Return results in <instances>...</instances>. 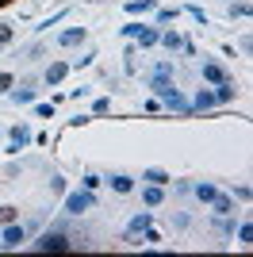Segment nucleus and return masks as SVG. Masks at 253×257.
<instances>
[{
    "mask_svg": "<svg viewBox=\"0 0 253 257\" xmlns=\"http://www.w3.org/2000/svg\"><path fill=\"white\" fill-rule=\"evenodd\" d=\"M35 249H42V253H62V249H73V238L62 234V230H42Z\"/></svg>",
    "mask_w": 253,
    "mask_h": 257,
    "instance_id": "nucleus-1",
    "label": "nucleus"
},
{
    "mask_svg": "<svg viewBox=\"0 0 253 257\" xmlns=\"http://www.w3.org/2000/svg\"><path fill=\"white\" fill-rule=\"evenodd\" d=\"M150 223H154V219H150V211H138L135 219H131V226H126V234H123V242H126V246H142V242H138V238H142V230H146Z\"/></svg>",
    "mask_w": 253,
    "mask_h": 257,
    "instance_id": "nucleus-2",
    "label": "nucleus"
},
{
    "mask_svg": "<svg viewBox=\"0 0 253 257\" xmlns=\"http://www.w3.org/2000/svg\"><path fill=\"white\" fill-rule=\"evenodd\" d=\"M96 200H92V192L88 188H81V192H69L65 196V215H81V211H88Z\"/></svg>",
    "mask_w": 253,
    "mask_h": 257,
    "instance_id": "nucleus-3",
    "label": "nucleus"
},
{
    "mask_svg": "<svg viewBox=\"0 0 253 257\" xmlns=\"http://www.w3.org/2000/svg\"><path fill=\"white\" fill-rule=\"evenodd\" d=\"M20 242H27V226H23V223H4V234H0V246H4V249H16Z\"/></svg>",
    "mask_w": 253,
    "mask_h": 257,
    "instance_id": "nucleus-4",
    "label": "nucleus"
},
{
    "mask_svg": "<svg viewBox=\"0 0 253 257\" xmlns=\"http://www.w3.org/2000/svg\"><path fill=\"white\" fill-rule=\"evenodd\" d=\"M150 88H154V96H158V100H165V96L177 92V88H173V77H165V73H154V77H150Z\"/></svg>",
    "mask_w": 253,
    "mask_h": 257,
    "instance_id": "nucleus-5",
    "label": "nucleus"
},
{
    "mask_svg": "<svg viewBox=\"0 0 253 257\" xmlns=\"http://www.w3.org/2000/svg\"><path fill=\"white\" fill-rule=\"evenodd\" d=\"M158 27H146V23H138V31H135V39H138V46L146 50V46H158Z\"/></svg>",
    "mask_w": 253,
    "mask_h": 257,
    "instance_id": "nucleus-6",
    "label": "nucleus"
},
{
    "mask_svg": "<svg viewBox=\"0 0 253 257\" xmlns=\"http://www.w3.org/2000/svg\"><path fill=\"white\" fill-rule=\"evenodd\" d=\"M203 81L219 85V81H230V73H226V69H222L219 62H203Z\"/></svg>",
    "mask_w": 253,
    "mask_h": 257,
    "instance_id": "nucleus-7",
    "label": "nucleus"
},
{
    "mask_svg": "<svg viewBox=\"0 0 253 257\" xmlns=\"http://www.w3.org/2000/svg\"><path fill=\"white\" fill-rule=\"evenodd\" d=\"M84 35H88L84 27H69V31L58 35V46H81V43H84Z\"/></svg>",
    "mask_w": 253,
    "mask_h": 257,
    "instance_id": "nucleus-8",
    "label": "nucleus"
},
{
    "mask_svg": "<svg viewBox=\"0 0 253 257\" xmlns=\"http://www.w3.org/2000/svg\"><path fill=\"white\" fill-rule=\"evenodd\" d=\"M27 142H31V131L23 127V123H20V127H12V146H8L12 154H20L23 146H27Z\"/></svg>",
    "mask_w": 253,
    "mask_h": 257,
    "instance_id": "nucleus-9",
    "label": "nucleus"
},
{
    "mask_svg": "<svg viewBox=\"0 0 253 257\" xmlns=\"http://www.w3.org/2000/svg\"><path fill=\"white\" fill-rule=\"evenodd\" d=\"M234 96H238L234 81H219V85H215V104H230Z\"/></svg>",
    "mask_w": 253,
    "mask_h": 257,
    "instance_id": "nucleus-10",
    "label": "nucleus"
},
{
    "mask_svg": "<svg viewBox=\"0 0 253 257\" xmlns=\"http://www.w3.org/2000/svg\"><path fill=\"white\" fill-rule=\"evenodd\" d=\"M161 200H165V192H161V184H146V188H142V204H146V207H158Z\"/></svg>",
    "mask_w": 253,
    "mask_h": 257,
    "instance_id": "nucleus-11",
    "label": "nucleus"
},
{
    "mask_svg": "<svg viewBox=\"0 0 253 257\" xmlns=\"http://www.w3.org/2000/svg\"><path fill=\"white\" fill-rule=\"evenodd\" d=\"M207 107H215V92H211V88H200L196 100H192V111H207Z\"/></svg>",
    "mask_w": 253,
    "mask_h": 257,
    "instance_id": "nucleus-12",
    "label": "nucleus"
},
{
    "mask_svg": "<svg viewBox=\"0 0 253 257\" xmlns=\"http://www.w3.org/2000/svg\"><path fill=\"white\" fill-rule=\"evenodd\" d=\"M65 73H69V65H65V62H50V65H46V85H58Z\"/></svg>",
    "mask_w": 253,
    "mask_h": 257,
    "instance_id": "nucleus-13",
    "label": "nucleus"
},
{
    "mask_svg": "<svg viewBox=\"0 0 253 257\" xmlns=\"http://www.w3.org/2000/svg\"><path fill=\"white\" fill-rule=\"evenodd\" d=\"M107 184H111V188H115L119 196H126V192H131V188H135V181H131L126 173H115V177H107Z\"/></svg>",
    "mask_w": 253,
    "mask_h": 257,
    "instance_id": "nucleus-14",
    "label": "nucleus"
},
{
    "mask_svg": "<svg viewBox=\"0 0 253 257\" xmlns=\"http://www.w3.org/2000/svg\"><path fill=\"white\" fill-rule=\"evenodd\" d=\"M211 211L215 215H234V200L230 196H215V200H211Z\"/></svg>",
    "mask_w": 253,
    "mask_h": 257,
    "instance_id": "nucleus-15",
    "label": "nucleus"
},
{
    "mask_svg": "<svg viewBox=\"0 0 253 257\" xmlns=\"http://www.w3.org/2000/svg\"><path fill=\"white\" fill-rule=\"evenodd\" d=\"M158 43L165 46V50H180V46H184V39H180L177 31H161V35H158Z\"/></svg>",
    "mask_w": 253,
    "mask_h": 257,
    "instance_id": "nucleus-16",
    "label": "nucleus"
},
{
    "mask_svg": "<svg viewBox=\"0 0 253 257\" xmlns=\"http://www.w3.org/2000/svg\"><path fill=\"white\" fill-rule=\"evenodd\" d=\"M192 192H196V200H203V204H211V200L219 196V188H215V184H192Z\"/></svg>",
    "mask_w": 253,
    "mask_h": 257,
    "instance_id": "nucleus-17",
    "label": "nucleus"
},
{
    "mask_svg": "<svg viewBox=\"0 0 253 257\" xmlns=\"http://www.w3.org/2000/svg\"><path fill=\"white\" fill-rule=\"evenodd\" d=\"M165 104L173 107V111H180V115H188V111H192V104H188V100H184V96H180V92H173V96H165Z\"/></svg>",
    "mask_w": 253,
    "mask_h": 257,
    "instance_id": "nucleus-18",
    "label": "nucleus"
},
{
    "mask_svg": "<svg viewBox=\"0 0 253 257\" xmlns=\"http://www.w3.org/2000/svg\"><path fill=\"white\" fill-rule=\"evenodd\" d=\"M142 181H146V184H161V188H165V184H169V173L165 169H146V173H142Z\"/></svg>",
    "mask_w": 253,
    "mask_h": 257,
    "instance_id": "nucleus-19",
    "label": "nucleus"
},
{
    "mask_svg": "<svg viewBox=\"0 0 253 257\" xmlns=\"http://www.w3.org/2000/svg\"><path fill=\"white\" fill-rule=\"evenodd\" d=\"M154 8H158V0H131V4H126L131 16H138V12H154Z\"/></svg>",
    "mask_w": 253,
    "mask_h": 257,
    "instance_id": "nucleus-20",
    "label": "nucleus"
},
{
    "mask_svg": "<svg viewBox=\"0 0 253 257\" xmlns=\"http://www.w3.org/2000/svg\"><path fill=\"white\" fill-rule=\"evenodd\" d=\"M35 96H39L35 88H16V92H12V100H16V104H35Z\"/></svg>",
    "mask_w": 253,
    "mask_h": 257,
    "instance_id": "nucleus-21",
    "label": "nucleus"
},
{
    "mask_svg": "<svg viewBox=\"0 0 253 257\" xmlns=\"http://www.w3.org/2000/svg\"><path fill=\"white\" fill-rule=\"evenodd\" d=\"M92 111H96V115H107V111H111V100H107V96H100V100L92 104Z\"/></svg>",
    "mask_w": 253,
    "mask_h": 257,
    "instance_id": "nucleus-22",
    "label": "nucleus"
},
{
    "mask_svg": "<svg viewBox=\"0 0 253 257\" xmlns=\"http://www.w3.org/2000/svg\"><path fill=\"white\" fill-rule=\"evenodd\" d=\"M249 238H253V226L242 223V226H238V242H242V246H249Z\"/></svg>",
    "mask_w": 253,
    "mask_h": 257,
    "instance_id": "nucleus-23",
    "label": "nucleus"
},
{
    "mask_svg": "<svg viewBox=\"0 0 253 257\" xmlns=\"http://www.w3.org/2000/svg\"><path fill=\"white\" fill-rule=\"evenodd\" d=\"M177 20V8H158V23H173Z\"/></svg>",
    "mask_w": 253,
    "mask_h": 257,
    "instance_id": "nucleus-24",
    "label": "nucleus"
},
{
    "mask_svg": "<svg viewBox=\"0 0 253 257\" xmlns=\"http://www.w3.org/2000/svg\"><path fill=\"white\" fill-rule=\"evenodd\" d=\"M4 223H16V207H0V226Z\"/></svg>",
    "mask_w": 253,
    "mask_h": 257,
    "instance_id": "nucleus-25",
    "label": "nucleus"
},
{
    "mask_svg": "<svg viewBox=\"0 0 253 257\" xmlns=\"http://www.w3.org/2000/svg\"><path fill=\"white\" fill-rule=\"evenodd\" d=\"M12 43V23H0V46Z\"/></svg>",
    "mask_w": 253,
    "mask_h": 257,
    "instance_id": "nucleus-26",
    "label": "nucleus"
},
{
    "mask_svg": "<svg viewBox=\"0 0 253 257\" xmlns=\"http://www.w3.org/2000/svg\"><path fill=\"white\" fill-rule=\"evenodd\" d=\"M35 111H39V119H50V115H54V104H39Z\"/></svg>",
    "mask_w": 253,
    "mask_h": 257,
    "instance_id": "nucleus-27",
    "label": "nucleus"
},
{
    "mask_svg": "<svg viewBox=\"0 0 253 257\" xmlns=\"http://www.w3.org/2000/svg\"><path fill=\"white\" fill-rule=\"evenodd\" d=\"M92 58H96V54H81V58H73V65H77V69H81V65H92Z\"/></svg>",
    "mask_w": 253,
    "mask_h": 257,
    "instance_id": "nucleus-28",
    "label": "nucleus"
},
{
    "mask_svg": "<svg viewBox=\"0 0 253 257\" xmlns=\"http://www.w3.org/2000/svg\"><path fill=\"white\" fill-rule=\"evenodd\" d=\"M0 92H12V73H0Z\"/></svg>",
    "mask_w": 253,
    "mask_h": 257,
    "instance_id": "nucleus-29",
    "label": "nucleus"
},
{
    "mask_svg": "<svg viewBox=\"0 0 253 257\" xmlns=\"http://www.w3.org/2000/svg\"><path fill=\"white\" fill-rule=\"evenodd\" d=\"M0 139H4V131H0Z\"/></svg>",
    "mask_w": 253,
    "mask_h": 257,
    "instance_id": "nucleus-30",
    "label": "nucleus"
},
{
    "mask_svg": "<svg viewBox=\"0 0 253 257\" xmlns=\"http://www.w3.org/2000/svg\"><path fill=\"white\" fill-rule=\"evenodd\" d=\"M0 4H8V0H0Z\"/></svg>",
    "mask_w": 253,
    "mask_h": 257,
    "instance_id": "nucleus-31",
    "label": "nucleus"
}]
</instances>
